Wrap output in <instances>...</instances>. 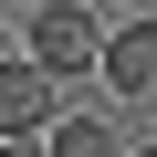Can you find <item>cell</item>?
<instances>
[{
    "label": "cell",
    "instance_id": "1",
    "mask_svg": "<svg viewBox=\"0 0 157 157\" xmlns=\"http://www.w3.org/2000/svg\"><path fill=\"white\" fill-rule=\"evenodd\" d=\"M105 21L84 11V0H32V11H21V52H42L52 73H105Z\"/></svg>",
    "mask_w": 157,
    "mask_h": 157
},
{
    "label": "cell",
    "instance_id": "5",
    "mask_svg": "<svg viewBox=\"0 0 157 157\" xmlns=\"http://www.w3.org/2000/svg\"><path fill=\"white\" fill-rule=\"evenodd\" d=\"M136 11H157V0H136Z\"/></svg>",
    "mask_w": 157,
    "mask_h": 157
},
{
    "label": "cell",
    "instance_id": "3",
    "mask_svg": "<svg viewBox=\"0 0 157 157\" xmlns=\"http://www.w3.org/2000/svg\"><path fill=\"white\" fill-rule=\"evenodd\" d=\"M105 94H115V105L157 94V21H126V32L105 42Z\"/></svg>",
    "mask_w": 157,
    "mask_h": 157
},
{
    "label": "cell",
    "instance_id": "2",
    "mask_svg": "<svg viewBox=\"0 0 157 157\" xmlns=\"http://www.w3.org/2000/svg\"><path fill=\"white\" fill-rule=\"evenodd\" d=\"M63 126V73L42 52H11L0 63V136H52Z\"/></svg>",
    "mask_w": 157,
    "mask_h": 157
},
{
    "label": "cell",
    "instance_id": "4",
    "mask_svg": "<svg viewBox=\"0 0 157 157\" xmlns=\"http://www.w3.org/2000/svg\"><path fill=\"white\" fill-rule=\"evenodd\" d=\"M52 157H136V147L115 136V115H63L52 126Z\"/></svg>",
    "mask_w": 157,
    "mask_h": 157
},
{
    "label": "cell",
    "instance_id": "6",
    "mask_svg": "<svg viewBox=\"0 0 157 157\" xmlns=\"http://www.w3.org/2000/svg\"><path fill=\"white\" fill-rule=\"evenodd\" d=\"M136 157H157V147H136Z\"/></svg>",
    "mask_w": 157,
    "mask_h": 157
}]
</instances>
